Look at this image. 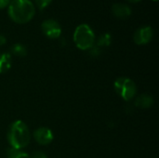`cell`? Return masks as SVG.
Masks as SVG:
<instances>
[{
  "label": "cell",
  "mask_w": 159,
  "mask_h": 158,
  "mask_svg": "<svg viewBox=\"0 0 159 158\" xmlns=\"http://www.w3.org/2000/svg\"><path fill=\"white\" fill-rule=\"evenodd\" d=\"M7 7L10 19L20 24L30 21L35 13V7L30 0H12Z\"/></svg>",
  "instance_id": "obj_1"
},
{
  "label": "cell",
  "mask_w": 159,
  "mask_h": 158,
  "mask_svg": "<svg viewBox=\"0 0 159 158\" xmlns=\"http://www.w3.org/2000/svg\"><path fill=\"white\" fill-rule=\"evenodd\" d=\"M30 139V132L25 123L17 120L11 124L7 133V140L11 148L20 150L29 143Z\"/></svg>",
  "instance_id": "obj_2"
},
{
  "label": "cell",
  "mask_w": 159,
  "mask_h": 158,
  "mask_svg": "<svg viewBox=\"0 0 159 158\" xmlns=\"http://www.w3.org/2000/svg\"><path fill=\"white\" fill-rule=\"evenodd\" d=\"M74 41L76 47L82 50L89 49L95 42V34L88 24H80L74 33Z\"/></svg>",
  "instance_id": "obj_3"
},
{
  "label": "cell",
  "mask_w": 159,
  "mask_h": 158,
  "mask_svg": "<svg viewBox=\"0 0 159 158\" xmlns=\"http://www.w3.org/2000/svg\"><path fill=\"white\" fill-rule=\"evenodd\" d=\"M115 89L116 93L125 101L132 100L135 97L137 91L135 83L131 79L126 77H120L116 80Z\"/></svg>",
  "instance_id": "obj_4"
},
{
  "label": "cell",
  "mask_w": 159,
  "mask_h": 158,
  "mask_svg": "<svg viewBox=\"0 0 159 158\" xmlns=\"http://www.w3.org/2000/svg\"><path fill=\"white\" fill-rule=\"evenodd\" d=\"M42 31L44 34L51 39H55L61 36V28L58 21L54 20H46L42 22L41 25Z\"/></svg>",
  "instance_id": "obj_5"
},
{
  "label": "cell",
  "mask_w": 159,
  "mask_h": 158,
  "mask_svg": "<svg viewBox=\"0 0 159 158\" xmlns=\"http://www.w3.org/2000/svg\"><path fill=\"white\" fill-rule=\"evenodd\" d=\"M153 38V29L150 26H143L134 34V41L137 45H145Z\"/></svg>",
  "instance_id": "obj_6"
},
{
  "label": "cell",
  "mask_w": 159,
  "mask_h": 158,
  "mask_svg": "<svg viewBox=\"0 0 159 158\" xmlns=\"http://www.w3.org/2000/svg\"><path fill=\"white\" fill-rule=\"evenodd\" d=\"M34 137L35 141L41 145L49 144L53 141L52 131L49 129H47V128H39V129H37L34 133Z\"/></svg>",
  "instance_id": "obj_7"
},
{
  "label": "cell",
  "mask_w": 159,
  "mask_h": 158,
  "mask_svg": "<svg viewBox=\"0 0 159 158\" xmlns=\"http://www.w3.org/2000/svg\"><path fill=\"white\" fill-rule=\"evenodd\" d=\"M113 14L119 19H126L130 16L131 8L125 4H115L112 7Z\"/></svg>",
  "instance_id": "obj_8"
},
{
  "label": "cell",
  "mask_w": 159,
  "mask_h": 158,
  "mask_svg": "<svg viewBox=\"0 0 159 158\" xmlns=\"http://www.w3.org/2000/svg\"><path fill=\"white\" fill-rule=\"evenodd\" d=\"M154 103L153 97L147 94H143L139 96L135 101V105L140 108H150Z\"/></svg>",
  "instance_id": "obj_9"
},
{
  "label": "cell",
  "mask_w": 159,
  "mask_h": 158,
  "mask_svg": "<svg viewBox=\"0 0 159 158\" xmlns=\"http://www.w3.org/2000/svg\"><path fill=\"white\" fill-rule=\"evenodd\" d=\"M11 56L9 53H2L0 54V74H4L10 69L11 66Z\"/></svg>",
  "instance_id": "obj_10"
},
{
  "label": "cell",
  "mask_w": 159,
  "mask_h": 158,
  "mask_svg": "<svg viewBox=\"0 0 159 158\" xmlns=\"http://www.w3.org/2000/svg\"><path fill=\"white\" fill-rule=\"evenodd\" d=\"M112 42V36L110 34H102L97 40V47H108Z\"/></svg>",
  "instance_id": "obj_11"
},
{
  "label": "cell",
  "mask_w": 159,
  "mask_h": 158,
  "mask_svg": "<svg viewBox=\"0 0 159 158\" xmlns=\"http://www.w3.org/2000/svg\"><path fill=\"white\" fill-rule=\"evenodd\" d=\"M7 158H30V156L21 152L20 150H17L14 148H9L7 150Z\"/></svg>",
  "instance_id": "obj_12"
},
{
  "label": "cell",
  "mask_w": 159,
  "mask_h": 158,
  "mask_svg": "<svg viewBox=\"0 0 159 158\" xmlns=\"http://www.w3.org/2000/svg\"><path fill=\"white\" fill-rule=\"evenodd\" d=\"M11 52L19 57H24L27 54V49L26 47L21 45V44H15L11 47Z\"/></svg>",
  "instance_id": "obj_13"
},
{
  "label": "cell",
  "mask_w": 159,
  "mask_h": 158,
  "mask_svg": "<svg viewBox=\"0 0 159 158\" xmlns=\"http://www.w3.org/2000/svg\"><path fill=\"white\" fill-rule=\"evenodd\" d=\"M51 1L52 0H34V3L37 6V7L42 10V9L46 8L51 3Z\"/></svg>",
  "instance_id": "obj_14"
},
{
  "label": "cell",
  "mask_w": 159,
  "mask_h": 158,
  "mask_svg": "<svg viewBox=\"0 0 159 158\" xmlns=\"http://www.w3.org/2000/svg\"><path fill=\"white\" fill-rule=\"evenodd\" d=\"M89 49H90L89 53H90V55L93 56V57H97V56H99V55L101 54V49H100V47H97V46H96V47H90Z\"/></svg>",
  "instance_id": "obj_15"
},
{
  "label": "cell",
  "mask_w": 159,
  "mask_h": 158,
  "mask_svg": "<svg viewBox=\"0 0 159 158\" xmlns=\"http://www.w3.org/2000/svg\"><path fill=\"white\" fill-rule=\"evenodd\" d=\"M30 158H47V156L43 152L37 151V152H34Z\"/></svg>",
  "instance_id": "obj_16"
},
{
  "label": "cell",
  "mask_w": 159,
  "mask_h": 158,
  "mask_svg": "<svg viewBox=\"0 0 159 158\" xmlns=\"http://www.w3.org/2000/svg\"><path fill=\"white\" fill-rule=\"evenodd\" d=\"M9 4V0H0V9L7 7Z\"/></svg>",
  "instance_id": "obj_17"
},
{
  "label": "cell",
  "mask_w": 159,
  "mask_h": 158,
  "mask_svg": "<svg viewBox=\"0 0 159 158\" xmlns=\"http://www.w3.org/2000/svg\"><path fill=\"white\" fill-rule=\"evenodd\" d=\"M6 42H7V39H6V37H5L3 34H0V46H3V45H5V44H6Z\"/></svg>",
  "instance_id": "obj_18"
},
{
  "label": "cell",
  "mask_w": 159,
  "mask_h": 158,
  "mask_svg": "<svg viewBox=\"0 0 159 158\" xmlns=\"http://www.w3.org/2000/svg\"><path fill=\"white\" fill-rule=\"evenodd\" d=\"M128 1H129V2H131V3H137V2H139V1H141V0H128Z\"/></svg>",
  "instance_id": "obj_19"
},
{
  "label": "cell",
  "mask_w": 159,
  "mask_h": 158,
  "mask_svg": "<svg viewBox=\"0 0 159 158\" xmlns=\"http://www.w3.org/2000/svg\"><path fill=\"white\" fill-rule=\"evenodd\" d=\"M153 1H157V0H153Z\"/></svg>",
  "instance_id": "obj_20"
}]
</instances>
